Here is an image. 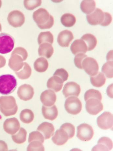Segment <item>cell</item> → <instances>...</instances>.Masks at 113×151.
Here are the masks:
<instances>
[{
	"instance_id": "obj_37",
	"label": "cell",
	"mask_w": 113,
	"mask_h": 151,
	"mask_svg": "<svg viewBox=\"0 0 113 151\" xmlns=\"http://www.w3.org/2000/svg\"><path fill=\"white\" fill-rule=\"evenodd\" d=\"M28 145L27 148V151H41L45 150L43 143L37 141L31 142Z\"/></svg>"
},
{
	"instance_id": "obj_16",
	"label": "cell",
	"mask_w": 113,
	"mask_h": 151,
	"mask_svg": "<svg viewBox=\"0 0 113 151\" xmlns=\"http://www.w3.org/2000/svg\"><path fill=\"white\" fill-rule=\"evenodd\" d=\"M40 98L41 101L44 106H51L54 105L55 103L56 96L54 91L47 90L41 93Z\"/></svg>"
},
{
	"instance_id": "obj_31",
	"label": "cell",
	"mask_w": 113,
	"mask_h": 151,
	"mask_svg": "<svg viewBox=\"0 0 113 151\" xmlns=\"http://www.w3.org/2000/svg\"><path fill=\"white\" fill-rule=\"evenodd\" d=\"M38 42L39 45L44 43L53 44L54 41V37L49 31L41 32L38 37Z\"/></svg>"
},
{
	"instance_id": "obj_3",
	"label": "cell",
	"mask_w": 113,
	"mask_h": 151,
	"mask_svg": "<svg viewBox=\"0 0 113 151\" xmlns=\"http://www.w3.org/2000/svg\"><path fill=\"white\" fill-rule=\"evenodd\" d=\"M18 106L13 96H2L0 97V109L6 116L14 115L18 111Z\"/></svg>"
},
{
	"instance_id": "obj_17",
	"label": "cell",
	"mask_w": 113,
	"mask_h": 151,
	"mask_svg": "<svg viewBox=\"0 0 113 151\" xmlns=\"http://www.w3.org/2000/svg\"><path fill=\"white\" fill-rule=\"evenodd\" d=\"M112 148V140L109 137H103L99 140L98 144L93 148L92 150L108 151L111 150Z\"/></svg>"
},
{
	"instance_id": "obj_39",
	"label": "cell",
	"mask_w": 113,
	"mask_h": 151,
	"mask_svg": "<svg viewBox=\"0 0 113 151\" xmlns=\"http://www.w3.org/2000/svg\"><path fill=\"white\" fill-rule=\"evenodd\" d=\"M65 131L68 135L69 139H71L74 136L75 128L74 126L69 123L63 124L60 127Z\"/></svg>"
},
{
	"instance_id": "obj_6",
	"label": "cell",
	"mask_w": 113,
	"mask_h": 151,
	"mask_svg": "<svg viewBox=\"0 0 113 151\" xmlns=\"http://www.w3.org/2000/svg\"><path fill=\"white\" fill-rule=\"evenodd\" d=\"M77 137L83 141H88L92 139L94 136L93 129L86 124H81L77 127Z\"/></svg>"
},
{
	"instance_id": "obj_30",
	"label": "cell",
	"mask_w": 113,
	"mask_h": 151,
	"mask_svg": "<svg viewBox=\"0 0 113 151\" xmlns=\"http://www.w3.org/2000/svg\"><path fill=\"white\" fill-rule=\"evenodd\" d=\"M62 24L65 27H71L75 24L76 18L73 14L66 13L63 15L61 18Z\"/></svg>"
},
{
	"instance_id": "obj_23",
	"label": "cell",
	"mask_w": 113,
	"mask_h": 151,
	"mask_svg": "<svg viewBox=\"0 0 113 151\" xmlns=\"http://www.w3.org/2000/svg\"><path fill=\"white\" fill-rule=\"evenodd\" d=\"M42 113L44 118L51 121H53L57 117L58 112L55 105L51 106H43L42 109Z\"/></svg>"
},
{
	"instance_id": "obj_15",
	"label": "cell",
	"mask_w": 113,
	"mask_h": 151,
	"mask_svg": "<svg viewBox=\"0 0 113 151\" xmlns=\"http://www.w3.org/2000/svg\"><path fill=\"white\" fill-rule=\"evenodd\" d=\"M74 39L73 33L68 30H63L59 33L57 38L59 45L63 47L69 46L70 43Z\"/></svg>"
},
{
	"instance_id": "obj_33",
	"label": "cell",
	"mask_w": 113,
	"mask_h": 151,
	"mask_svg": "<svg viewBox=\"0 0 113 151\" xmlns=\"http://www.w3.org/2000/svg\"><path fill=\"white\" fill-rule=\"evenodd\" d=\"M27 132L23 128H21L18 133L16 134L12 135L11 137L14 142L17 144L24 143L26 140Z\"/></svg>"
},
{
	"instance_id": "obj_43",
	"label": "cell",
	"mask_w": 113,
	"mask_h": 151,
	"mask_svg": "<svg viewBox=\"0 0 113 151\" xmlns=\"http://www.w3.org/2000/svg\"><path fill=\"white\" fill-rule=\"evenodd\" d=\"M104 19L100 25L106 27L111 24L112 20V17L111 15L108 12H104Z\"/></svg>"
},
{
	"instance_id": "obj_10",
	"label": "cell",
	"mask_w": 113,
	"mask_h": 151,
	"mask_svg": "<svg viewBox=\"0 0 113 151\" xmlns=\"http://www.w3.org/2000/svg\"><path fill=\"white\" fill-rule=\"evenodd\" d=\"M113 115L109 112H105L97 118L98 126L102 129L107 130L113 127Z\"/></svg>"
},
{
	"instance_id": "obj_42",
	"label": "cell",
	"mask_w": 113,
	"mask_h": 151,
	"mask_svg": "<svg viewBox=\"0 0 113 151\" xmlns=\"http://www.w3.org/2000/svg\"><path fill=\"white\" fill-rule=\"evenodd\" d=\"M12 54H16L20 55L23 59L24 61L26 60L27 58L28 54L26 50L22 47H19L15 48Z\"/></svg>"
},
{
	"instance_id": "obj_28",
	"label": "cell",
	"mask_w": 113,
	"mask_h": 151,
	"mask_svg": "<svg viewBox=\"0 0 113 151\" xmlns=\"http://www.w3.org/2000/svg\"><path fill=\"white\" fill-rule=\"evenodd\" d=\"M19 78L21 80H26L29 78L32 74V69L26 62L24 63V67L19 71L15 72Z\"/></svg>"
},
{
	"instance_id": "obj_13",
	"label": "cell",
	"mask_w": 113,
	"mask_h": 151,
	"mask_svg": "<svg viewBox=\"0 0 113 151\" xmlns=\"http://www.w3.org/2000/svg\"><path fill=\"white\" fill-rule=\"evenodd\" d=\"M34 94L33 87L29 84H24L19 88L17 94L19 98L24 101L32 99Z\"/></svg>"
},
{
	"instance_id": "obj_35",
	"label": "cell",
	"mask_w": 113,
	"mask_h": 151,
	"mask_svg": "<svg viewBox=\"0 0 113 151\" xmlns=\"http://www.w3.org/2000/svg\"><path fill=\"white\" fill-rule=\"evenodd\" d=\"M102 72L108 78H112L113 74V61H108L103 65L102 68Z\"/></svg>"
},
{
	"instance_id": "obj_32",
	"label": "cell",
	"mask_w": 113,
	"mask_h": 151,
	"mask_svg": "<svg viewBox=\"0 0 113 151\" xmlns=\"http://www.w3.org/2000/svg\"><path fill=\"white\" fill-rule=\"evenodd\" d=\"M34 115L30 109H26L23 110L20 114V119L24 123L30 124L33 121Z\"/></svg>"
},
{
	"instance_id": "obj_25",
	"label": "cell",
	"mask_w": 113,
	"mask_h": 151,
	"mask_svg": "<svg viewBox=\"0 0 113 151\" xmlns=\"http://www.w3.org/2000/svg\"><path fill=\"white\" fill-rule=\"evenodd\" d=\"M86 42L87 46V51H91L95 48L97 45V40L96 37L92 34L87 33L81 38Z\"/></svg>"
},
{
	"instance_id": "obj_40",
	"label": "cell",
	"mask_w": 113,
	"mask_h": 151,
	"mask_svg": "<svg viewBox=\"0 0 113 151\" xmlns=\"http://www.w3.org/2000/svg\"><path fill=\"white\" fill-rule=\"evenodd\" d=\"M87 55L83 53H79L76 55L74 58L75 66L79 69H83L82 63L84 59L87 57Z\"/></svg>"
},
{
	"instance_id": "obj_11",
	"label": "cell",
	"mask_w": 113,
	"mask_h": 151,
	"mask_svg": "<svg viewBox=\"0 0 113 151\" xmlns=\"http://www.w3.org/2000/svg\"><path fill=\"white\" fill-rule=\"evenodd\" d=\"M80 86L74 82L67 83L64 85L62 91L65 98L70 96L78 97L81 92Z\"/></svg>"
},
{
	"instance_id": "obj_12",
	"label": "cell",
	"mask_w": 113,
	"mask_h": 151,
	"mask_svg": "<svg viewBox=\"0 0 113 151\" xmlns=\"http://www.w3.org/2000/svg\"><path fill=\"white\" fill-rule=\"evenodd\" d=\"M104 14L101 9L96 8L92 13L87 14L88 22L92 25L95 26L101 24L104 19Z\"/></svg>"
},
{
	"instance_id": "obj_27",
	"label": "cell",
	"mask_w": 113,
	"mask_h": 151,
	"mask_svg": "<svg viewBox=\"0 0 113 151\" xmlns=\"http://www.w3.org/2000/svg\"><path fill=\"white\" fill-rule=\"evenodd\" d=\"M96 2L91 0H84L81 2L80 8L84 13L87 14L92 13L96 9Z\"/></svg>"
},
{
	"instance_id": "obj_1",
	"label": "cell",
	"mask_w": 113,
	"mask_h": 151,
	"mask_svg": "<svg viewBox=\"0 0 113 151\" xmlns=\"http://www.w3.org/2000/svg\"><path fill=\"white\" fill-rule=\"evenodd\" d=\"M33 18L41 29H49L54 24V18L45 9L40 8L34 12Z\"/></svg>"
},
{
	"instance_id": "obj_36",
	"label": "cell",
	"mask_w": 113,
	"mask_h": 151,
	"mask_svg": "<svg viewBox=\"0 0 113 151\" xmlns=\"http://www.w3.org/2000/svg\"><path fill=\"white\" fill-rule=\"evenodd\" d=\"M24 7L29 10H33L39 7L42 4L40 0H27L24 1Z\"/></svg>"
},
{
	"instance_id": "obj_29",
	"label": "cell",
	"mask_w": 113,
	"mask_h": 151,
	"mask_svg": "<svg viewBox=\"0 0 113 151\" xmlns=\"http://www.w3.org/2000/svg\"><path fill=\"white\" fill-rule=\"evenodd\" d=\"M90 80L91 83L94 86L100 87L105 84L106 78L104 74L99 72L95 76L91 77Z\"/></svg>"
},
{
	"instance_id": "obj_5",
	"label": "cell",
	"mask_w": 113,
	"mask_h": 151,
	"mask_svg": "<svg viewBox=\"0 0 113 151\" xmlns=\"http://www.w3.org/2000/svg\"><path fill=\"white\" fill-rule=\"evenodd\" d=\"M64 106L68 113L73 115L79 114L82 108L81 101L77 97L74 96L69 97L66 100Z\"/></svg>"
},
{
	"instance_id": "obj_41",
	"label": "cell",
	"mask_w": 113,
	"mask_h": 151,
	"mask_svg": "<svg viewBox=\"0 0 113 151\" xmlns=\"http://www.w3.org/2000/svg\"><path fill=\"white\" fill-rule=\"evenodd\" d=\"M53 76H56L61 78L64 83L68 80L69 77L68 72L64 68L57 69Z\"/></svg>"
},
{
	"instance_id": "obj_47",
	"label": "cell",
	"mask_w": 113,
	"mask_h": 151,
	"mask_svg": "<svg viewBox=\"0 0 113 151\" xmlns=\"http://www.w3.org/2000/svg\"><path fill=\"white\" fill-rule=\"evenodd\" d=\"M2 6V1H0V8H1V7Z\"/></svg>"
},
{
	"instance_id": "obj_46",
	"label": "cell",
	"mask_w": 113,
	"mask_h": 151,
	"mask_svg": "<svg viewBox=\"0 0 113 151\" xmlns=\"http://www.w3.org/2000/svg\"><path fill=\"white\" fill-rule=\"evenodd\" d=\"M2 30V27H1V25L0 23V32H1V31Z\"/></svg>"
},
{
	"instance_id": "obj_38",
	"label": "cell",
	"mask_w": 113,
	"mask_h": 151,
	"mask_svg": "<svg viewBox=\"0 0 113 151\" xmlns=\"http://www.w3.org/2000/svg\"><path fill=\"white\" fill-rule=\"evenodd\" d=\"M44 139L43 135L40 132L37 131H33L29 134L28 142L30 143L33 141H37L43 144Z\"/></svg>"
},
{
	"instance_id": "obj_2",
	"label": "cell",
	"mask_w": 113,
	"mask_h": 151,
	"mask_svg": "<svg viewBox=\"0 0 113 151\" xmlns=\"http://www.w3.org/2000/svg\"><path fill=\"white\" fill-rule=\"evenodd\" d=\"M17 80L10 74L0 76V94L7 95L13 93L17 87Z\"/></svg>"
},
{
	"instance_id": "obj_26",
	"label": "cell",
	"mask_w": 113,
	"mask_h": 151,
	"mask_svg": "<svg viewBox=\"0 0 113 151\" xmlns=\"http://www.w3.org/2000/svg\"><path fill=\"white\" fill-rule=\"evenodd\" d=\"M49 65L48 60L46 58L41 57L37 59L34 62V68L36 71L43 73L47 70Z\"/></svg>"
},
{
	"instance_id": "obj_4",
	"label": "cell",
	"mask_w": 113,
	"mask_h": 151,
	"mask_svg": "<svg viewBox=\"0 0 113 151\" xmlns=\"http://www.w3.org/2000/svg\"><path fill=\"white\" fill-rule=\"evenodd\" d=\"M14 40L13 37L5 33L0 34V53L7 54L14 48Z\"/></svg>"
},
{
	"instance_id": "obj_9",
	"label": "cell",
	"mask_w": 113,
	"mask_h": 151,
	"mask_svg": "<svg viewBox=\"0 0 113 151\" xmlns=\"http://www.w3.org/2000/svg\"><path fill=\"white\" fill-rule=\"evenodd\" d=\"M101 101L95 98L88 99L86 101V105L88 113L91 115H96L102 111L103 109V106Z\"/></svg>"
},
{
	"instance_id": "obj_7",
	"label": "cell",
	"mask_w": 113,
	"mask_h": 151,
	"mask_svg": "<svg viewBox=\"0 0 113 151\" xmlns=\"http://www.w3.org/2000/svg\"><path fill=\"white\" fill-rule=\"evenodd\" d=\"M82 66L84 71L91 76H95L98 73L99 64L96 60L93 58L87 57L84 59Z\"/></svg>"
},
{
	"instance_id": "obj_22",
	"label": "cell",
	"mask_w": 113,
	"mask_h": 151,
	"mask_svg": "<svg viewBox=\"0 0 113 151\" xmlns=\"http://www.w3.org/2000/svg\"><path fill=\"white\" fill-rule=\"evenodd\" d=\"M63 83L61 78L56 76H53L47 81V87L55 92H58L62 90Z\"/></svg>"
},
{
	"instance_id": "obj_21",
	"label": "cell",
	"mask_w": 113,
	"mask_h": 151,
	"mask_svg": "<svg viewBox=\"0 0 113 151\" xmlns=\"http://www.w3.org/2000/svg\"><path fill=\"white\" fill-rule=\"evenodd\" d=\"M70 49L74 55L78 53H85L87 51L88 48L85 42L82 39L75 40L72 43Z\"/></svg>"
},
{
	"instance_id": "obj_44",
	"label": "cell",
	"mask_w": 113,
	"mask_h": 151,
	"mask_svg": "<svg viewBox=\"0 0 113 151\" xmlns=\"http://www.w3.org/2000/svg\"><path fill=\"white\" fill-rule=\"evenodd\" d=\"M8 147L4 141L0 140V151H7Z\"/></svg>"
},
{
	"instance_id": "obj_8",
	"label": "cell",
	"mask_w": 113,
	"mask_h": 151,
	"mask_svg": "<svg viewBox=\"0 0 113 151\" xmlns=\"http://www.w3.org/2000/svg\"><path fill=\"white\" fill-rule=\"evenodd\" d=\"M7 20L9 24L14 27H21L24 23L25 18L22 12L14 10L9 14Z\"/></svg>"
},
{
	"instance_id": "obj_20",
	"label": "cell",
	"mask_w": 113,
	"mask_h": 151,
	"mask_svg": "<svg viewBox=\"0 0 113 151\" xmlns=\"http://www.w3.org/2000/svg\"><path fill=\"white\" fill-rule=\"evenodd\" d=\"M69 139L68 135L63 129L57 130L52 138L53 142L56 145L62 146L67 143Z\"/></svg>"
},
{
	"instance_id": "obj_45",
	"label": "cell",
	"mask_w": 113,
	"mask_h": 151,
	"mask_svg": "<svg viewBox=\"0 0 113 151\" xmlns=\"http://www.w3.org/2000/svg\"><path fill=\"white\" fill-rule=\"evenodd\" d=\"M6 64V60L4 57L0 55V68L4 67Z\"/></svg>"
},
{
	"instance_id": "obj_14",
	"label": "cell",
	"mask_w": 113,
	"mask_h": 151,
	"mask_svg": "<svg viewBox=\"0 0 113 151\" xmlns=\"http://www.w3.org/2000/svg\"><path fill=\"white\" fill-rule=\"evenodd\" d=\"M20 125L17 119L15 118L6 119L4 122V128L8 134L13 135L20 129Z\"/></svg>"
},
{
	"instance_id": "obj_19",
	"label": "cell",
	"mask_w": 113,
	"mask_h": 151,
	"mask_svg": "<svg viewBox=\"0 0 113 151\" xmlns=\"http://www.w3.org/2000/svg\"><path fill=\"white\" fill-rule=\"evenodd\" d=\"M23 59L19 55L16 54H11V58L9 61V67L14 71H19L24 67Z\"/></svg>"
},
{
	"instance_id": "obj_24",
	"label": "cell",
	"mask_w": 113,
	"mask_h": 151,
	"mask_svg": "<svg viewBox=\"0 0 113 151\" xmlns=\"http://www.w3.org/2000/svg\"><path fill=\"white\" fill-rule=\"evenodd\" d=\"M54 50L51 44L44 43L40 45L38 49L39 56L49 59L52 56Z\"/></svg>"
},
{
	"instance_id": "obj_34",
	"label": "cell",
	"mask_w": 113,
	"mask_h": 151,
	"mask_svg": "<svg viewBox=\"0 0 113 151\" xmlns=\"http://www.w3.org/2000/svg\"><path fill=\"white\" fill-rule=\"evenodd\" d=\"M91 98H95L101 101L102 99V94L98 90L93 89H89L85 93L84 99L86 101L88 99Z\"/></svg>"
},
{
	"instance_id": "obj_18",
	"label": "cell",
	"mask_w": 113,
	"mask_h": 151,
	"mask_svg": "<svg viewBox=\"0 0 113 151\" xmlns=\"http://www.w3.org/2000/svg\"><path fill=\"white\" fill-rule=\"evenodd\" d=\"M37 130L41 132L45 139H49L54 134L55 129L52 124L44 122L39 126Z\"/></svg>"
}]
</instances>
